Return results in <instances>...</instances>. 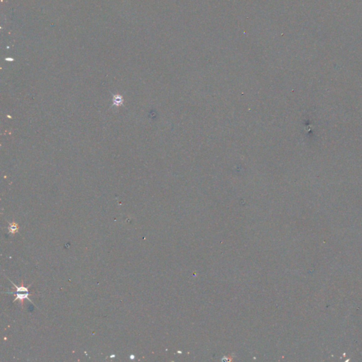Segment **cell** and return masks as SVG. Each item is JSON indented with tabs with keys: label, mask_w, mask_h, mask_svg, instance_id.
I'll use <instances>...</instances> for the list:
<instances>
[{
	"label": "cell",
	"mask_w": 362,
	"mask_h": 362,
	"mask_svg": "<svg viewBox=\"0 0 362 362\" xmlns=\"http://www.w3.org/2000/svg\"><path fill=\"white\" fill-rule=\"evenodd\" d=\"M123 102H124L123 97H122L121 95L115 94L113 95V106H115V107H119V106H121L123 104Z\"/></svg>",
	"instance_id": "1"
},
{
	"label": "cell",
	"mask_w": 362,
	"mask_h": 362,
	"mask_svg": "<svg viewBox=\"0 0 362 362\" xmlns=\"http://www.w3.org/2000/svg\"><path fill=\"white\" fill-rule=\"evenodd\" d=\"M12 284H14V286L16 287V288H17V291H16V292H18V291H23V292H24V291H28V287H24V286H21V287H17V286L15 285V284L14 283H12Z\"/></svg>",
	"instance_id": "4"
},
{
	"label": "cell",
	"mask_w": 362,
	"mask_h": 362,
	"mask_svg": "<svg viewBox=\"0 0 362 362\" xmlns=\"http://www.w3.org/2000/svg\"><path fill=\"white\" fill-rule=\"evenodd\" d=\"M18 229V226L16 223H10V226H9V233H14L17 232Z\"/></svg>",
	"instance_id": "3"
},
{
	"label": "cell",
	"mask_w": 362,
	"mask_h": 362,
	"mask_svg": "<svg viewBox=\"0 0 362 362\" xmlns=\"http://www.w3.org/2000/svg\"><path fill=\"white\" fill-rule=\"evenodd\" d=\"M14 294H16L15 295H16V296H17V297H16V299H15V301L16 300H19V301H21V302H22L24 300V299H28V300H30V299H29V298H28L29 295H30V294H29L28 293H27V294H17V293H14Z\"/></svg>",
	"instance_id": "2"
}]
</instances>
